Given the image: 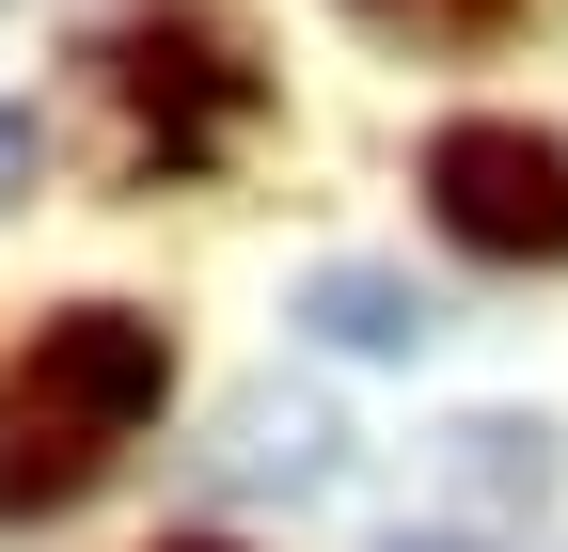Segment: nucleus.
Instances as JSON below:
<instances>
[{"label":"nucleus","mask_w":568,"mask_h":552,"mask_svg":"<svg viewBox=\"0 0 568 552\" xmlns=\"http://www.w3.org/2000/svg\"><path fill=\"white\" fill-rule=\"evenodd\" d=\"M174 395V331L142 316V300H63L32 331V364H17V458H0V505H80L111 442L142 427V410Z\"/></svg>","instance_id":"nucleus-1"},{"label":"nucleus","mask_w":568,"mask_h":552,"mask_svg":"<svg viewBox=\"0 0 568 552\" xmlns=\"http://www.w3.org/2000/svg\"><path fill=\"white\" fill-rule=\"evenodd\" d=\"M426 222L458 253H489V268H552L568 253V143H537L506 111H458L426 143Z\"/></svg>","instance_id":"nucleus-2"},{"label":"nucleus","mask_w":568,"mask_h":552,"mask_svg":"<svg viewBox=\"0 0 568 552\" xmlns=\"http://www.w3.org/2000/svg\"><path fill=\"white\" fill-rule=\"evenodd\" d=\"M301 331L347 348V364H410L426 331H443V300H426L410 268H316V285H301Z\"/></svg>","instance_id":"nucleus-3"},{"label":"nucleus","mask_w":568,"mask_h":552,"mask_svg":"<svg viewBox=\"0 0 568 552\" xmlns=\"http://www.w3.org/2000/svg\"><path fill=\"white\" fill-rule=\"evenodd\" d=\"M332 458L347 427L316 395H237V427H222V490H332Z\"/></svg>","instance_id":"nucleus-4"},{"label":"nucleus","mask_w":568,"mask_h":552,"mask_svg":"<svg viewBox=\"0 0 568 552\" xmlns=\"http://www.w3.org/2000/svg\"><path fill=\"white\" fill-rule=\"evenodd\" d=\"M126 95L159 111V159H205V143L253 111V80H237L222 48H126Z\"/></svg>","instance_id":"nucleus-5"},{"label":"nucleus","mask_w":568,"mask_h":552,"mask_svg":"<svg viewBox=\"0 0 568 552\" xmlns=\"http://www.w3.org/2000/svg\"><path fill=\"white\" fill-rule=\"evenodd\" d=\"M458 473L489 505H537L552 490V427H521V410H489V427H458Z\"/></svg>","instance_id":"nucleus-6"},{"label":"nucleus","mask_w":568,"mask_h":552,"mask_svg":"<svg viewBox=\"0 0 568 552\" xmlns=\"http://www.w3.org/2000/svg\"><path fill=\"white\" fill-rule=\"evenodd\" d=\"M364 32H410V48H489L506 32V0H347Z\"/></svg>","instance_id":"nucleus-7"},{"label":"nucleus","mask_w":568,"mask_h":552,"mask_svg":"<svg viewBox=\"0 0 568 552\" xmlns=\"http://www.w3.org/2000/svg\"><path fill=\"white\" fill-rule=\"evenodd\" d=\"M32 174V111H0V190H17Z\"/></svg>","instance_id":"nucleus-8"},{"label":"nucleus","mask_w":568,"mask_h":552,"mask_svg":"<svg viewBox=\"0 0 568 552\" xmlns=\"http://www.w3.org/2000/svg\"><path fill=\"white\" fill-rule=\"evenodd\" d=\"M379 552H474V536H379Z\"/></svg>","instance_id":"nucleus-9"},{"label":"nucleus","mask_w":568,"mask_h":552,"mask_svg":"<svg viewBox=\"0 0 568 552\" xmlns=\"http://www.w3.org/2000/svg\"><path fill=\"white\" fill-rule=\"evenodd\" d=\"M159 552H237V536H159Z\"/></svg>","instance_id":"nucleus-10"}]
</instances>
